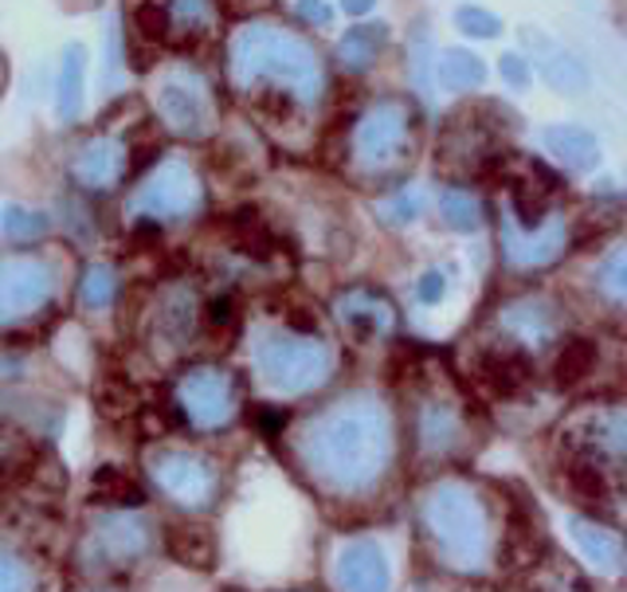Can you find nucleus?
Returning <instances> with one entry per match:
<instances>
[{
  "label": "nucleus",
  "instance_id": "f257e3e1",
  "mask_svg": "<svg viewBox=\"0 0 627 592\" xmlns=\"http://www.w3.org/2000/svg\"><path fill=\"white\" fill-rule=\"evenodd\" d=\"M232 75L240 87L271 79L287 87L298 99H314L322 87L318 55L290 32H278L271 24H248L232 40Z\"/></svg>",
  "mask_w": 627,
  "mask_h": 592
},
{
  "label": "nucleus",
  "instance_id": "f03ea898",
  "mask_svg": "<svg viewBox=\"0 0 627 592\" xmlns=\"http://www.w3.org/2000/svg\"><path fill=\"white\" fill-rule=\"evenodd\" d=\"M157 114L165 118V127L177 130V134L200 138L212 127V102H208V90L197 75L188 72H173L162 79L157 87Z\"/></svg>",
  "mask_w": 627,
  "mask_h": 592
},
{
  "label": "nucleus",
  "instance_id": "7ed1b4c3",
  "mask_svg": "<svg viewBox=\"0 0 627 592\" xmlns=\"http://www.w3.org/2000/svg\"><path fill=\"white\" fill-rule=\"evenodd\" d=\"M197 197H200L197 173L180 162H165L162 169L153 173L142 189H138V197L130 200V208L165 220V216H185L188 208L197 205Z\"/></svg>",
  "mask_w": 627,
  "mask_h": 592
},
{
  "label": "nucleus",
  "instance_id": "20e7f679",
  "mask_svg": "<svg viewBox=\"0 0 627 592\" xmlns=\"http://www.w3.org/2000/svg\"><path fill=\"white\" fill-rule=\"evenodd\" d=\"M404 134H408V118L396 102H381L373 107L365 118L358 122V134H353V153H358L365 165H388L400 153Z\"/></svg>",
  "mask_w": 627,
  "mask_h": 592
},
{
  "label": "nucleus",
  "instance_id": "39448f33",
  "mask_svg": "<svg viewBox=\"0 0 627 592\" xmlns=\"http://www.w3.org/2000/svg\"><path fill=\"white\" fill-rule=\"evenodd\" d=\"M122 169H125V150L118 142H110V138H95L75 157V177L87 189H110V185H118Z\"/></svg>",
  "mask_w": 627,
  "mask_h": 592
},
{
  "label": "nucleus",
  "instance_id": "423d86ee",
  "mask_svg": "<svg viewBox=\"0 0 627 592\" xmlns=\"http://www.w3.org/2000/svg\"><path fill=\"white\" fill-rule=\"evenodd\" d=\"M502 243H506V255L514 263H549L561 255L564 248V224H538V235L534 240H521L518 220L510 212L502 216Z\"/></svg>",
  "mask_w": 627,
  "mask_h": 592
},
{
  "label": "nucleus",
  "instance_id": "0eeeda50",
  "mask_svg": "<svg viewBox=\"0 0 627 592\" xmlns=\"http://www.w3.org/2000/svg\"><path fill=\"white\" fill-rule=\"evenodd\" d=\"M165 549L173 553V561L188 569H212L216 566V538L212 529L200 526V522H173L165 529Z\"/></svg>",
  "mask_w": 627,
  "mask_h": 592
},
{
  "label": "nucleus",
  "instance_id": "6e6552de",
  "mask_svg": "<svg viewBox=\"0 0 627 592\" xmlns=\"http://www.w3.org/2000/svg\"><path fill=\"white\" fill-rule=\"evenodd\" d=\"M44 267L32 260H12V263H0V303L12 306V310H24L32 306L40 295H44Z\"/></svg>",
  "mask_w": 627,
  "mask_h": 592
},
{
  "label": "nucleus",
  "instance_id": "1a4fd4ad",
  "mask_svg": "<svg viewBox=\"0 0 627 592\" xmlns=\"http://www.w3.org/2000/svg\"><path fill=\"white\" fill-rule=\"evenodd\" d=\"M546 145L569 169H588V165H596V157H601V142L584 127H549Z\"/></svg>",
  "mask_w": 627,
  "mask_h": 592
},
{
  "label": "nucleus",
  "instance_id": "9d476101",
  "mask_svg": "<svg viewBox=\"0 0 627 592\" xmlns=\"http://www.w3.org/2000/svg\"><path fill=\"white\" fill-rule=\"evenodd\" d=\"M436 75L448 90H471L486 79V67L466 47H448V52L436 55Z\"/></svg>",
  "mask_w": 627,
  "mask_h": 592
},
{
  "label": "nucleus",
  "instance_id": "9b49d317",
  "mask_svg": "<svg viewBox=\"0 0 627 592\" xmlns=\"http://www.w3.org/2000/svg\"><path fill=\"white\" fill-rule=\"evenodd\" d=\"M82 83H87V52L79 44H72L63 52L59 64V114L72 122L82 110Z\"/></svg>",
  "mask_w": 627,
  "mask_h": 592
},
{
  "label": "nucleus",
  "instance_id": "f8f14e48",
  "mask_svg": "<svg viewBox=\"0 0 627 592\" xmlns=\"http://www.w3.org/2000/svg\"><path fill=\"white\" fill-rule=\"evenodd\" d=\"M381 47H385V28H381V24H361V28H353V32H345L338 55H341V64L350 67V72H365L369 64H376Z\"/></svg>",
  "mask_w": 627,
  "mask_h": 592
},
{
  "label": "nucleus",
  "instance_id": "ddd939ff",
  "mask_svg": "<svg viewBox=\"0 0 627 592\" xmlns=\"http://www.w3.org/2000/svg\"><path fill=\"white\" fill-rule=\"evenodd\" d=\"M479 369H483L486 385L502 396L518 393V388L529 381V361L521 358V353H486Z\"/></svg>",
  "mask_w": 627,
  "mask_h": 592
},
{
  "label": "nucleus",
  "instance_id": "4468645a",
  "mask_svg": "<svg viewBox=\"0 0 627 592\" xmlns=\"http://www.w3.org/2000/svg\"><path fill=\"white\" fill-rule=\"evenodd\" d=\"M90 491H95V498L107 503V506H142L145 503V494H142V486L134 483V475H125V471H118V467H102V471H95Z\"/></svg>",
  "mask_w": 627,
  "mask_h": 592
},
{
  "label": "nucleus",
  "instance_id": "2eb2a0df",
  "mask_svg": "<svg viewBox=\"0 0 627 592\" xmlns=\"http://www.w3.org/2000/svg\"><path fill=\"white\" fill-rule=\"evenodd\" d=\"M541 75L549 79V87L564 90V95H581V90H588V72H584L581 59L569 52H549L546 59H541Z\"/></svg>",
  "mask_w": 627,
  "mask_h": 592
},
{
  "label": "nucleus",
  "instance_id": "dca6fc26",
  "mask_svg": "<svg viewBox=\"0 0 627 592\" xmlns=\"http://www.w3.org/2000/svg\"><path fill=\"white\" fill-rule=\"evenodd\" d=\"M592 365H596V346L584 338L569 341L561 350V358H557V385H576V381H584L592 373Z\"/></svg>",
  "mask_w": 627,
  "mask_h": 592
},
{
  "label": "nucleus",
  "instance_id": "f3484780",
  "mask_svg": "<svg viewBox=\"0 0 627 592\" xmlns=\"http://www.w3.org/2000/svg\"><path fill=\"white\" fill-rule=\"evenodd\" d=\"M439 212H443V220H448L451 228H459V232H471V228H479V220H483V208H479V200L466 189L443 193V197H439Z\"/></svg>",
  "mask_w": 627,
  "mask_h": 592
},
{
  "label": "nucleus",
  "instance_id": "a211bd4d",
  "mask_svg": "<svg viewBox=\"0 0 627 592\" xmlns=\"http://www.w3.org/2000/svg\"><path fill=\"white\" fill-rule=\"evenodd\" d=\"M569 486L581 503H604L608 498V479L596 463H573L569 467Z\"/></svg>",
  "mask_w": 627,
  "mask_h": 592
},
{
  "label": "nucleus",
  "instance_id": "6ab92c4d",
  "mask_svg": "<svg viewBox=\"0 0 627 592\" xmlns=\"http://www.w3.org/2000/svg\"><path fill=\"white\" fill-rule=\"evenodd\" d=\"M4 232L12 235V240H36V235L47 232V220L40 212H32V208H4Z\"/></svg>",
  "mask_w": 627,
  "mask_h": 592
},
{
  "label": "nucleus",
  "instance_id": "aec40b11",
  "mask_svg": "<svg viewBox=\"0 0 627 592\" xmlns=\"http://www.w3.org/2000/svg\"><path fill=\"white\" fill-rule=\"evenodd\" d=\"M134 28L145 40H165V32H169V12H165L157 0H145L134 12Z\"/></svg>",
  "mask_w": 627,
  "mask_h": 592
},
{
  "label": "nucleus",
  "instance_id": "412c9836",
  "mask_svg": "<svg viewBox=\"0 0 627 592\" xmlns=\"http://www.w3.org/2000/svg\"><path fill=\"white\" fill-rule=\"evenodd\" d=\"M455 20H459V28H463V32H471V36H479V40H491L494 32H498V28H502L494 12L475 9V4H466V9H459V12H455Z\"/></svg>",
  "mask_w": 627,
  "mask_h": 592
},
{
  "label": "nucleus",
  "instance_id": "4be33fe9",
  "mask_svg": "<svg viewBox=\"0 0 627 592\" xmlns=\"http://www.w3.org/2000/svg\"><path fill=\"white\" fill-rule=\"evenodd\" d=\"M420 208H424V197L420 193H400V197L388 205V220H396V224H404V220H416L420 216Z\"/></svg>",
  "mask_w": 627,
  "mask_h": 592
},
{
  "label": "nucleus",
  "instance_id": "5701e85b",
  "mask_svg": "<svg viewBox=\"0 0 627 592\" xmlns=\"http://www.w3.org/2000/svg\"><path fill=\"white\" fill-rule=\"evenodd\" d=\"M110 271L107 267H95V271H87V303H110Z\"/></svg>",
  "mask_w": 627,
  "mask_h": 592
},
{
  "label": "nucleus",
  "instance_id": "b1692460",
  "mask_svg": "<svg viewBox=\"0 0 627 592\" xmlns=\"http://www.w3.org/2000/svg\"><path fill=\"white\" fill-rule=\"evenodd\" d=\"M298 17H302L306 24L326 28V24L333 20V9L326 4V0H298Z\"/></svg>",
  "mask_w": 627,
  "mask_h": 592
},
{
  "label": "nucleus",
  "instance_id": "393cba45",
  "mask_svg": "<svg viewBox=\"0 0 627 592\" xmlns=\"http://www.w3.org/2000/svg\"><path fill=\"white\" fill-rule=\"evenodd\" d=\"M502 75H506V83H514V87H526L529 83V67L521 55H506L502 59Z\"/></svg>",
  "mask_w": 627,
  "mask_h": 592
},
{
  "label": "nucleus",
  "instance_id": "a878e982",
  "mask_svg": "<svg viewBox=\"0 0 627 592\" xmlns=\"http://www.w3.org/2000/svg\"><path fill=\"white\" fill-rule=\"evenodd\" d=\"M177 12H180L185 24L200 28L208 20V0H177Z\"/></svg>",
  "mask_w": 627,
  "mask_h": 592
},
{
  "label": "nucleus",
  "instance_id": "bb28decb",
  "mask_svg": "<svg viewBox=\"0 0 627 592\" xmlns=\"http://www.w3.org/2000/svg\"><path fill=\"white\" fill-rule=\"evenodd\" d=\"M212 322H232V306H228V298H220V303H212Z\"/></svg>",
  "mask_w": 627,
  "mask_h": 592
},
{
  "label": "nucleus",
  "instance_id": "cd10ccee",
  "mask_svg": "<svg viewBox=\"0 0 627 592\" xmlns=\"http://www.w3.org/2000/svg\"><path fill=\"white\" fill-rule=\"evenodd\" d=\"M369 9H373V0H345V12H358L361 17V12H369Z\"/></svg>",
  "mask_w": 627,
  "mask_h": 592
},
{
  "label": "nucleus",
  "instance_id": "c85d7f7f",
  "mask_svg": "<svg viewBox=\"0 0 627 592\" xmlns=\"http://www.w3.org/2000/svg\"><path fill=\"white\" fill-rule=\"evenodd\" d=\"M436 290H443V278L428 275V287H424V298H436Z\"/></svg>",
  "mask_w": 627,
  "mask_h": 592
},
{
  "label": "nucleus",
  "instance_id": "c756f323",
  "mask_svg": "<svg viewBox=\"0 0 627 592\" xmlns=\"http://www.w3.org/2000/svg\"><path fill=\"white\" fill-rule=\"evenodd\" d=\"M232 592H240V589H232Z\"/></svg>",
  "mask_w": 627,
  "mask_h": 592
}]
</instances>
